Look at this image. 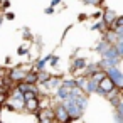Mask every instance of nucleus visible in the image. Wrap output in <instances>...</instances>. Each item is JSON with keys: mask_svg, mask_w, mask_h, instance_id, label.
I'll return each mask as SVG.
<instances>
[{"mask_svg": "<svg viewBox=\"0 0 123 123\" xmlns=\"http://www.w3.org/2000/svg\"><path fill=\"white\" fill-rule=\"evenodd\" d=\"M106 74L111 78V81L115 83V86H116L118 89L123 88V74H121V71L118 69V66H111V68H108V69H106Z\"/></svg>", "mask_w": 123, "mask_h": 123, "instance_id": "1", "label": "nucleus"}, {"mask_svg": "<svg viewBox=\"0 0 123 123\" xmlns=\"http://www.w3.org/2000/svg\"><path fill=\"white\" fill-rule=\"evenodd\" d=\"M37 111H39V110H37ZM37 120L42 121V123H52V121H56L52 106H51V105H49V106H42V110H41L39 115H37Z\"/></svg>", "mask_w": 123, "mask_h": 123, "instance_id": "2", "label": "nucleus"}, {"mask_svg": "<svg viewBox=\"0 0 123 123\" xmlns=\"http://www.w3.org/2000/svg\"><path fill=\"white\" fill-rule=\"evenodd\" d=\"M52 110H54V116H56V121H61V123H68L69 121V115H68V111H66V108L61 105V101L56 105V106H52Z\"/></svg>", "mask_w": 123, "mask_h": 123, "instance_id": "3", "label": "nucleus"}, {"mask_svg": "<svg viewBox=\"0 0 123 123\" xmlns=\"http://www.w3.org/2000/svg\"><path fill=\"white\" fill-rule=\"evenodd\" d=\"M39 94L36 98H31V99H24V110L25 111H31V113H37L39 110Z\"/></svg>", "mask_w": 123, "mask_h": 123, "instance_id": "4", "label": "nucleus"}, {"mask_svg": "<svg viewBox=\"0 0 123 123\" xmlns=\"http://www.w3.org/2000/svg\"><path fill=\"white\" fill-rule=\"evenodd\" d=\"M101 15H103V19H101V20H103V22L106 24V27H110V25L113 24V20H115V19L118 17V15H116V14H115V12H113L111 9H103Z\"/></svg>", "mask_w": 123, "mask_h": 123, "instance_id": "5", "label": "nucleus"}, {"mask_svg": "<svg viewBox=\"0 0 123 123\" xmlns=\"http://www.w3.org/2000/svg\"><path fill=\"white\" fill-rule=\"evenodd\" d=\"M88 62H86V59L84 57H78V59H74V62H73V73H78V71H83L84 69V66H86Z\"/></svg>", "mask_w": 123, "mask_h": 123, "instance_id": "6", "label": "nucleus"}, {"mask_svg": "<svg viewBox=\"0 0 123 123\" xmlns=\"http://www.w3.org/2000/svg\"><path fill=\"white\" fill-rule=\"evenodd\" d=\"M49 76H51V73H47V71H42V69H39V71H37V83H36V84L46 83V81L49 79Z\"/></svg>", "mask_w": 123, "mask_h": 123, "instance_id": "7", "label": "nucleus"}, {"mask_svg": "<svg viewBox=\"0 0 123 123\" xmlns=\"http://www.w3.org/2000/svg\"><path fill=\"white\" fill-rule=\"evenodd\" d=\"M19 54H20V56H25V54H29V47H27V46H22V47L19 49Z\"/></svg>", "mask_w": 123, "mask_h": 123, "instance_id": "8", "label": "nucleus"}, {"mask_svg": "<svg viewBox=\"0 0 123 123\" xmlns=\"http://www.w3.org/2000/svg\"><path fill=\"white\" fill-rule=\"evenodd\" d=\"M0 5H4V7H2V10H7V9H9V5H10V2H9V0H4V2H0Z\"/></svg>", "mask_w": 123, "mask_h": 123, "instance_id": "9", "label": "nucleus"}, {"mask_svg": "<svg viewBox=\"0 0 123 123\" xmlns=\"http://www.w3.org/2000/svg\"><path fill=\"white\" fill-rule=\"evenodd\" d=\"M24 31H25V34H24V39H25V41H27V39H29V41H32V34H31L27 29H24Z\"/></svg>", "mask_w": 123, "mask_h": 123, "instance_id": "10", "label": "nucleus"}, {"mask_svg": "<svg viewBox=\"0 0 123 123\" xmlns=\"http://www.w3.org/2000/svg\"><path fill=\"white\" fill-rule=\"evenodd\" d=\"M78 19L83 22V20H86V19H88V15H86V14H79V15H78Z\"/></svg>", "mask_w": 123, "mask_h": 123, "instance_id": "11", "label": "nucleus"}, {"mask_svg": "<svg viewBox=\"0 0 123 123\" xmlns=\"http://www.w3.org/2000/svg\"><path fill=\"white\" fill-rule=\"evenodd\" d=\"M59 4H61V0H52V2H51V7L56 9V5H59Z\"/></svg>", "mask_w": 123, "mask_h": 123, "instance_id": "12", "label": "nucleus"}, {"mask_svg": "<svg viewBox=\"0 0 123 123\" xmlns=\"http://www.w3.org/2000/svg\"><path fill=\"white\" fill-rule=\"evenodd\" d=\"M91 17H93V19H98V17H101V12H93Z\"/></svg>", "mask_w": 123, "mask_h": 123, "instance_id": "13", "label": "nucleus"}, {"mask_svg": "<svg viewBox=\"0 0 123 123\" xmlns=\"http://www.w3.org/2000/svg\"><path fill=\"white\" fill-rule=\"evenodd\" d=\"M54 12V7H49V9H46V14H52Z\"/></svg>", "mask_w": 123, "mask_h": 123, "instance_id": "14", "label": "nucleus"}, {"mask_svg": "<svg viewBox=\"0 0 123 123\" xmlns=\"http://www.w3.org/2000/svg\"><path fill=\"white\" fill-rule=\"evenodd\" d=\"M5 17H7V19H9V20H12V19H14V17H15V15H14V14H10V12H9V14H7V15H5Z\"/></svg>", "mask_w": 123, "mask_h": 123, "instance_id": "15", "label": "nucleus"}, {"mask_svg": "<svg viewBox=\"0 0 123 123\" xmlns=\"http://www.w3.org/2000/svg\"><path fill=\"white\" fill-rule=\"evenodd\" d=\"M0 69H4V66H2V64H0Z\"/></svg>", "mask_w": 123, "mask_h": 123, "instance_id": "16", "label": "nucleus"}]
</instances>
